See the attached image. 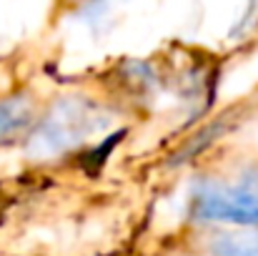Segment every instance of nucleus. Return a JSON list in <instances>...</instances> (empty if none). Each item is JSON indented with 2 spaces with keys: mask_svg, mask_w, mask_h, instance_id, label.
Returning a JSON list of instances; mask_svg holds the SVG:
<instances>
[{
  "mask_svg": "<svg viewBox=\"0 0 258 256\" xmlns=\"http://www.w3.org/2000/svg\"><path fill=\"white\" fill-rule=\"evenodd\" d=\"M105 128V116L98 106L86 103L81 98L60 100L50 116H45L28 141V151L35 159L63 156L66 151L83 143L88 136Z\"/></svg>",
  "mask_w": 258,
  "mask_h": 256,
  "instance_id": "obj_1",
  "label": "nucleus"
},
{
  "mask_svg": "<svg viewBox=\"0 0 258 256\" xmlns=\"http://www.w3.org/2000/svg\"><path fill=\"white\" fill-rule=\"evenodd\" d=\"M193 214L201 221L258 229V186H206L193 196Z\"/></svg>",
  "mask_w": 258,
  "mask_h": 256,
  "instance_id": "obj_2",
  "label": "nucleus"
},
{
  "mask_svg": "<svg viewBox=\"0 0 258 256\" xmlns=\"http://www.w3.org/2000/svg\"><path fill=\"white\" fill-rule=\"evenodd\" d=\"M35 123V103L28 95H10L0 100V146L20 138Z\"/></svg>",
  "mask_w": 258,
  "mask_h": 256,
  "instance_id": "obj_3",
  "label": "nucleus"
},
{
  "mask_svg": "<svg viewBox=\"0 0 258 256\" xmlns=\"http://www.w3.org/2000/svg\"><path fill=\"white\" fill-rule=\"evenodd\" d=\"M213 256H258V229H223L208 236Z\"/></svg>",
  "mask_w": 258,
  "mask_h": 256,
  "instance_id": "obj_4",
  "label": "nucleus"
}]
</instances>
